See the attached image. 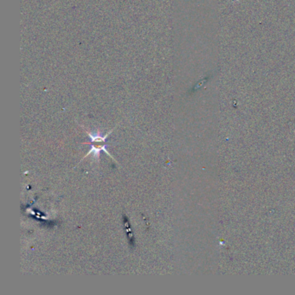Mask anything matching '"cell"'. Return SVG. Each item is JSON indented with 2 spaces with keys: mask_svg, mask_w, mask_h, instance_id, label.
<instances>
[{
  "mask_svg": "<svg viewBox=\"0 0 295 295\" xmlns=\"http://www.w3.org/2000/svg\"><path fill=\"white\" fill-rule=\"evenodd\" d=\"M84 144V145H89V144H91V149L89 150V152L86 154L85 157L82 158V160H83L84 158H87L88 155H90V154H93L94 155V158L95 159H97L98 161H99V158H100V155H101V152H104L107 153V155L109 156L110 158H113L114 161H116L114 158H113V156L110 154L108 151H107V148L109 146V145H107V144H105V142H101V141H94V142H86V143H82Z\"/></svg>",
  "mask_w": 295,
  "mask_h": 295,
  "instance_id": "1",
  "label": "cell"
}]
</instances>
